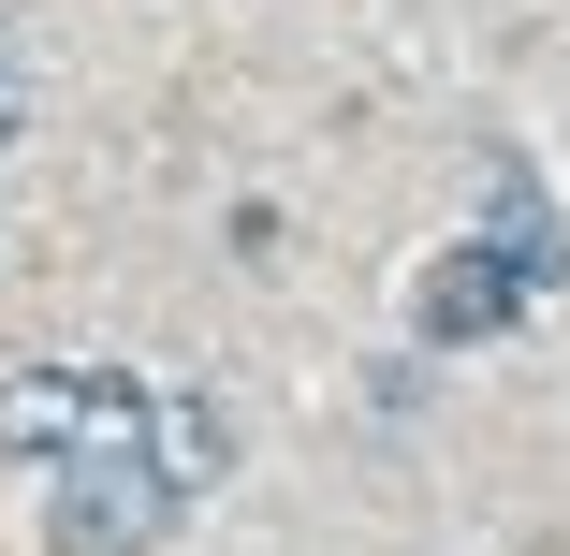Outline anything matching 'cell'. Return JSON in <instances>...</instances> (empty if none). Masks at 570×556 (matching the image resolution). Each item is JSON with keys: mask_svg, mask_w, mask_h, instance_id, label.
Wrapping results in <instances>:
<instances>
[{"mask_svg": "<svg viewBox=\"0 0 570 556\" xmlns=\"http://www.w3.org/2000/svg\"><path fill=\"white\" fill-rule=\"evenodd\" d=\"M147 425H161V455H147V469H161L176 498H190V484H219V455H235V425H219L205 396H190V410H147Z\"/></svg>", "mask_w": 570, "mask_h": 556, "instance_id": "4", "label": "cell"}, {"mask_svg": "<svg viewBox=\"0 0 570 556\" xmlns=\"http://www.w3.org/2000/svg\"><path fill=\"white\" fill-rule=\"evenodd\" d=\"M0 133H16V118H0Z\"/></svg>", "mask_w": 570, "mask_h": 556, "instance_id": "5", "label": "cell"}, {"mask_svg": "<svg viewBox=\"0 0 570 556\" xmlns=\"http://www.w3.org/2000/svg\"><path fill=\"white\" fill-rule=\"evenodd\" d=\"M176 527V484L132 455H59V498H45V556H147Z\"/></svg>", "mask_w": 570, "mask_h": 556, "instance_id": "1", "label": "cell"}, {"mask_svg": "<svg viewBox=\"0 0 570 556\" xmlns=\"http://www.w3.org/2000/svg\"><path fill=\"white\" fill-rule=\"evenodd\" d=\"M527 293H541V279H527L498 235H469V250H439V264L410 279V322H424L439 352H469V338H498V322H527Z\"/></svg>", "mask_w": 570, "mask_h": 556, "instance_id": "3", "label": "cell"}, {"mask_svg": "<svg viewBox=\"0 0 570 556\" xmlns=\"http://www.w3.org/2000/svg\"><path fill=\"white\" fill-rule=\"evenodd\" d=\"M0 439H16V455H118V439H147V381H118V367H30L16 396H0Z\"/></svg>", "mask_w": 570, "mask_h": 556, "instance_id": "2", "label": "cell"}]
</instances>
